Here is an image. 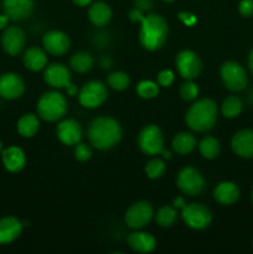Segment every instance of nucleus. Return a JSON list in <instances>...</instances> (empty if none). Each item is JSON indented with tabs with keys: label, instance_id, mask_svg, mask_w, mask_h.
Segmentation results:
<instances>
[{
	"label": "nucleus",
	"instance_id": "c85d7f7f",
	"mask_svg": "<svg viewBox=\"0 0 253 254\" xmlns=\"http://www.w3.org/2000/svg\"><path fill=\"white\" fill-rule=\"evenodd\" d=\"M243 103L237 96H228L227 98L223 99L222 106H221V112L225 118L233 119L237 118L242 113Z\"/></svg>",
	"mask_w": 253,
	"mask_h": 254
},
{
	"label": "nucleus",
	"instance_id": "9b49d317",
	"mask_svg": "<svg viewBox=\"0 0 253 254\" xmlns=\"http://www.w3.org/2000/svg\"><path fill=\"white\" fill-rule=\"evenodd\" d=\"M154 215L153 206L148 201H138L133 203L126 212V223L131 230H141L149 225Z\"/></svg>",
	"mask_w": 253,
	"mask_h": 254
},
{
	"label": "nucleus",
	"instance_id": "7c9ffc66",
	"mask_svg": "<svg viewBox=\"0 0 253 254\" xmlns=\"http://www.w3.org/2000/svg\"><path fill=\"white\" fill-rule=\"evenodd\" d=\"M107 83L114 91H124L130 84V78L126 72L116 71L107 77Z\"/></svg>",
	"mask_w": 253,
	"mask_h": 254
},
{
	"label": "nucleus",
	"instance_id": "58836bf2",
	"mask_svg": "<svg viewBox=\"0 0 253 254\" xmlns=\"http://www.w3.org/2000/svg\"><path fill=\"white\" fill-rule=\"evenodd\" d=\"M144 16H145V15H144L143 11H141L140 9H138V7H134V9L129 12V19L133 22H141L143 21Z\"/></svg>",
	"mask_w": 253,
	"mask_h": 254
},
{
	"label": "nucleus",
	"instance_id": "c03bdc74",
	"mask_svg": "<svg viewBox=\"0 0 253 254\" xmlns=\"http://www.w3.org/2000/svg\"><path fill=\"white\" fill-rule=\"evenodd\" d=\"M72 1L74 2V5H77V6H88L89 4L92 2V0H72Z\"/></svg>",
	"mask_w": 253,
	"mask_h": 254
},
{
	"label": "nucleus",
	"instance_id": "9d476101",
	"mask_svg": "<svg viewBox=\"0 0 253 254\" xmlns=\"http://www.w3.org/2000/svg\"><path fill=\"white\" fill-rule=\"evenodd\" d=\"M176 69L184 79H195L202 71V62L197 54L191 50H183L176 55Z\"/></svg>",
	"mask_w": 253,
	"mask_h": 254
},
{
	"label": "nucleus",
	"instance_id": "ea45409f",
	"mask_svg": "<svg viewBox=\"0 0 253 254\" xmlns=\"http://www.w3.org/2000/svg\"><path fill=\"white\" fill-rule=\"evenodd\" d=\"M135 7L140 9L141 11H148L153 7V0H135Z\"/></svg>",
	"mask_w": 253,
	"mask_h": 254
},
{
	"label": "nucleus",
	"instance_id": "a878e982",
	"mask_svg": "<svg viewBox=\"0 0 253 254\" xmlns=\"http://www.w3.org/2000/svg\"><path fill=\"white\" fill-rule=\"evenodd\" d=\"M40 127V122L37 116L32 113H27L24 114L21 118L17 121V131L21 136L24 138H32L35 134L37 133Z\"/></svg>",
	"mask_w": 253,
	"mask_h": 254
},
{
	"label": "nucleus",
	"instance_id": "f8f14e48",
	"mask_svg": "<svg viewBox=\"0 0 253 254\" xmlns=\"http://www.w3.org/2000/svg\"><path fill=\"white\" fill-rule=\"evenodd\" d=\"M26 36L21 27L7 26L1 36V46L9 56H17L24 50Z\"/></svg>",
	"mask_w": 253,
	"mask_h": 254
},
{
	"label": "nucleus",
	"instance_id": "2f4dec72",
	"mask_svg": "<svg viewBox=\"0 0 253 254\" xmlns=\"http://www.w3.org/2000/svg\"><path fill=\"white\" fill-rule=\"evenodd\" d=\"M165 163L164 160L158 158H154L151 160H149L145 165V174L149 179L151 180H155L163 176V174L165 173Z\"/></svg>",
	"mask_w": 253,
	"mask_h": 254
},
{
	"label": "nucleus",
	"instance_id": "37998d69",
	"mask_svg": "<svg viewBox=\"0 0 253 254\" xmlns=\"http://www.w3.org/2000/svg\"><path fill=\"white\" fill-rule=\"evenodd\" d=\"M66 91H67V93L69 94V96L73 97V96H76L77 92H78V89H77L76 84H73V83H72V82H71V83H69L68 86L66 87Z\"/></svg>",
	"mask_w": 253,
	"mask_h": 254
},
{
	"label": "nucleus",
	"instance_id": "bb28decb",
	"mask_svg": "<svg viewBox=\"0 0 253 254\" xmlns=\"http://www.w3.org/2000/svg\"><path fill=\"white\" fill-rule=\"evenodd\" d=\"M94 59L89 52L79 51L76 52L69 60V66L77 73H86L93 67Z\"/></svg>",
	"mask_w": 253,
	"mask_h": 254
},
{
	"label": "nucleus",
	"instance_id": "49530a36",
	"mask_svg": "<svg viewBox=\"0 0 253 254\" xmlns=\"http://www.w3.org/2000/svg\"><path fill=\"white\" fill-rule=\"evenodd\" d=\"M102 66H103L104 68H109V67H111V60L104 59V62H102Z\"/></svg>",
	"mask_w": 253,
	"mask_h": 254
},
{
	"label": "nucleus",
	"instance_id": "1a4fd4ad",
	"mask_svg": "<svg viewBox=\"0 0 253 254\" xmlns=\"http://www.w3.org/2000/svg\"><path fill=\"white\" fill-rule=\"evenodd\" d=\"M107 86L101 81H89L78 92V101L86 108H97L107 101Z\"/></svg>",
	"mask_w": 253,
	"mask_h": 254
},
{
	"label": "nucleus",
	"instance_id": "72a5a7b5",
	"mask_svg": "<svg viewBox=\"0 0 253 254\" xmlns=\"http://www.w3.org/2000/svg\"><path fill=\"white\" fill-rule=\"evenodd\" d=\"M180 96L186 102L196 99L198 96L197 84L193 83L192 79H186V82H184L180 86Z\"/></svg>",
	"mask_w": 253,
	"mask_h": 254
},
{
	"label": "nucleus",
	"instance_id": "7ed1b4c3",
	"mask_svg": "<svg viewBox=\"0 0 253 254\" xmlns=\"http://www.w3.org/2000/svg\"><path fill=\"white\" fill-rule=\"evenodd\" d=\"M139 41L144 49L155 51L161 49L168 40V22L161 15L148 14L140 22Z\"/></svg>",
	"mask_w": 253,
	"mask_h": 254
},
{
	"label": "nucleus",
	"instance_id": "20e7f679",
	"mask_svg": "<svg viewBox=\"0 0 253 254\" xmlns=\"http://www.w3.org/2000/svg\"><path fill=\"white\" fill-rule=\"evenodd\" d=\"M37 116L46 122H57L67 113V101L60 92L50 91L37 102Z\"/></svg>",
	"mask_w": 253,
	"mask_h": 254
},
{
	"label": "nucleus",
	"instance_id": "473e14b6",
	"mask_svg": "<svg viewBox=\"0 0 253 254\" xmlns=\"http://www.w3.org/2000/svg\"><path fill=\"white\" fill-rule=\"evenodd\" d=\"M136 93L144 99L155 98L159 94V86L153 81H141L136 86Z\"/></svg>",
	"mask_w": 253,
	"mask_h": 254
},
{
	"label": "nucleus",
	"instance_id": "6ab92c4d",
	"mask_svg": "<svg viewBox=\"0 0 253 254\" xmlns=\"http://www.w3.org/2000/svg\"><path fill=\"white\" fill-rule=\"evenodd\" d=\"M1 161L7 171L19 173L26 164V156L21 148L12 145L1 151Z\"/></svg>",
	"mask_w": 253,
	"mask_h": 254
},
{
	"label": "nucleus",
	"instance_id": "c756f323",
	"mask_svg": "<svg viewBox=\"0 0 253 254\" xmlns=\"http://www.w3.org/2000/svg\"><path fill=\"white\" fill-rule=\"evenodd\" d=\"M176 218H178L176 208L171 207V206H163L161 208H159L155 215L156 223L164 228L171 227L176 222Z\"/></svg>",
	"mask_w": 253,
	"mask_h": 254
},
{
	"label": "nucleus",
	"instance_id": "a211bd4d",
	"mask_svg": "<svg viewBox=\"0 0 253 254\" xmlns=\"http://www.w3.org/2000/svg\"><path fill=\"white\" fill-rule=\"evenodd\" d=\"M57 138L64 145H76L82 139L81 124L74 119H64L57 126Z\"/></svg>",
	"mask_w": 253,
	"mask_h": 254
},
{
	"label": "nucleus",
	"instance_id": "b1692460",
	"mask_svg": "<svg viewBox=\"0 0 253 254\" xmlns=\"http://www.w3.org/2000/svg\"><path fill=\"white\" fill-rule=\"evenodd\" d=\"M88 19L94 26H106L112 19V9L103 1L93 2L88 9Z\"/></svg>",
	"mask_w": 253,
	"mask_h": 254
},
{
	"label": "nucleus",
	"instance_id": "4468645a",
	"mask_svg": "<svg viewBox=\"0 0 253 254\" xmlns=\"http://www.w3.org/2000/svg\"><path fill=\"white\" fill-rule=\"evenodd\" d=\"M42 45L49 54L54 55V56H62L69 50L71 41H69L67 34L60 31V30H52L44 35Z\"/></svg>",
	"mask_w": 253,
	"mask_h": 254
},
{
	"label": "nucleus",
	"instance_id": "4be33fe9",
	"mask_svg": "<svg viewBox=\"0 0 253 254\" xmlns=\"http://www.w3.org/2000/svg\"><path fill=\"white\" fill-rule=\"evenodd\" d=\"M126 243L133 251L139 253H150L155 250L156 240L148 232H133L126 238Z\"/></svg>",
	"mask_w": 253,
	"mask_h": 254
},
{
	"label": "nucleus",
	"instance_id": "79ce46f5",
	"mask_svg": "<svg viewBox=\"0 0 253 254\" xmlns=\"http://www.w3.org/2000/svg\"><path fill=\"white\" fill-rule=\"evenodd\" d=\"M10 19L6 14H0V30H4L7 27V24H9Z\"/></svg>",
	"mask_w": 253,
	"mask_h": 254
},
{
	"label": "nucleus",
	"instance_id": "412c9836",
	"mask_svg": "<svg viewBox=\"0 0 253 254\" xmlns=\"http://www.w3.org/2000/svg\"><path fill=\"white\" fill-rule=\"evenodd\" d=\"M213 197L220 205L231 206L240 198V189L235 183L223 181L220 183L213 190Z\"/></svg>",
	"mask_w": 253,
	"mask_h": 254
},
{
	"label": "nucleus",
	"instance_id": "423d86ee",
	"mask_svg": "<svg viewBox=\"0 0 253 254\" xmlns=\"http://www.w3.org/2000/svg\"><path fill=\"white\" fill-rule=\"evenodd\" d=\"M138 146L145 155H159L164 150L163 131L155 124L145 126L138 135Z\"/></svg>",
	"mask_w": 253,
	"mask_h": 254
},
{
	"label": "nucleus",
	"instance_id": "a19ab883",
	"mask_svg": "<svg viewBox=\"0 0 253 254\" xmlns=\"http://www.w3.org/2000/svg\"><path fill=\"white\" fill-rule=\"evenodd\" d=\"M173 205H174V207L176 208V210H178V208L183 210L184 206L186 205V202H185V200H184L183 196H178V197L174 198V203H173Z\"/></svg>",
	"mask_w": 253,
	"mask_h": 254
},
{
	"label": "nucleus",
	"instance_id": "5701e85b",
	"mask_svg": "<svg viewBox=\"0 0 253 254\" xmlns=\"http://www.w3.org/2000/svg\"><path fill=\"white\" fill-rule=\"evenodd\" d=\"M24 64L27 69L32 72L41 71L47 64V55L42 49L32 46L27 49L24 54Z\"/></svg>",
	"mask_w": 253,
	"mask_h": 254
},
{
	"label": "nucleus",
	"instance_id": "f03ea898",
	"mask_svg": "<svg viewBox=\"0 0 253 254\" xmlns=\"http://www.w3.org/2000/svg\"><path fill=\"white\" fill-rule=\"evenodd\" d=\"M217 104L211 98L196 101L185 114V122L189 128L197 133H206L215 127L217 122Z\"/></svg>",
	"mask_w": 253,
	"mask_h": 254
},
{
	"label": "nucleus",
	"instance_id": "39448f33",
	"mask_svg": "<svg viewBox=\"0 0 253 254\" xmlns=\"http://www.w3.org/2000/svg\"><path fill=\"white\" fill-rule=\"evenodd\" d=\"M222 83L228 91L237 92L243 91L248 84V76L246 69L236 61H227L221 66L220 69Z\"/></svg>",
	"mask_w": 253,
	"mask_h": 254
},
{
	"label": "nucleus",
	"instance_id": "dca6fc26",
	"mask_svg": "<svg viewBox=\"0 0 253 254\" xmlns=\"http://www.w3.org/2000/svg\"><path fill=\"white\" fill-rule=\"evenodd\" d=\"M34 0H2V10L12 21H21L32 14Z\"/></svg>",
	"mask_w": 253,
	"mask_h": 254
},
{
	"label": "nucleus",
	"instance_id": "cd10ccee",
	"mask_svg": "<svg viewBox=\"0 0 253 254\" xmlns=\"http://www.w3.org/2000/svg\"><path fill=\"white\" fill-rule=\"evenodd\" d=\"M198 150H200V154L203 158L212 160V159H216L220 155L221 144L213 136H205L198 144Z\"/></svg>",
	"mask_w": 253,
	"mask_h": 254
},
{
	"label": "nucleus",
	"instance_id": "f257e3e1",
	"mask_svg": "<svg viewBox=\"0 0 253 254\" xmlns=\"http://www.w3.org/2000/svg\"><path fill=\"white\" fill-rule=\"evenodd\" d=\"M87 136L94 148L108 150L116 146L122 139V127L111 117H98L89 123Z\"/></svg>",
	"mask_w": 253,
	"mask_h": 254
},
{
	"label": "nucleus",
	"instance_id": "aec40b11",
	"mask_svg": "<svg viewBox=\"0 0 253 254\" xmlns=\"http://www.w3.org/2000/svg\"><path fill=\"white\" fill-rule=\"evenodd\" d=\"M22 231V223L16 217L7 216L0 218V245L14 242Z\"/></svg>",
	"mask_w": 253,
	"mask_h": 254
},
{
	"label": "nucleus",
	"instance_id": "8fccbe9b",
	"mask_svg": "<svg viewBox=\"0 0 253 254\" xmlns=\"http://www.w3.org/2000/svg\"><path fill=\"white\" fill-rule=\"evenodd\" d=\"M1 151H2V143L0 141V153H1Z\"/></svg>",
	"mask_w": 253,
	"mask_h": 254
},
{
	"label": "nucleus",
	"instance_id": "f704fd0d",
	"mask_svg": "<svg viewBox=\"0 0 253 254\" xmlns=\"http://www.w3.org/2000/svg\"><path fill=\"white\" fill-rule=\"evenodd\" d=\"M73 154H74V158H76L78 161H87L91 159L92 149L89 145L79 141V143H77L76 145H74Z\"/></svg>",
	"mask_w": 253,
	"mask_h": 254
},
{
	"label": "nucleus",
	"instance_id": "c9c22d12",
	"mask_svg": "<svg viewBox=\"0 0 253 254\" xmlns=\"http://www.w3.org/2000/svg\"><path fill=\"white\" fill-rule=\"evenodd\" d=\"M238 12L243 17L253 16V0H241L238 4Z\"/></svg>",
	"mask_w": 253,
	"mask_h": 254
},
{
	"label": "nucleus",
	"instance_id": "de8ad7c7",
	"mask_svg": "<svg viewBox=\"0 0 253 254\" xmlns=\"http://www.w3.org/2000/svg\"><path fill=\"white\" fill-rule=\"evenodd\" d=\"M163 158L164 159H170L171 158V153L170 151H168V150H163Z\"/></svg>",
	"mask_w": 253,
	"mask_h": 254
},
{
	"label": "nucleus",
	"instance_id": "6e6552de",
	"mask_svg": "<svg viewBox=\"0 0 253 254\" xmlns=\"http://www.w3.org/2000/svg\"><path fill=\"white\" fill-rule=\"evenodd\" d=\"M183 220L192 230H205L212 222V213L210 208L202 203H190L184 206Z\"/></svg>",
	"mask_w": 253,
	"mask_h": 254
},
{
	"label": "nucleus",
	"instance_id": "e433bc0d",
	"mask_svg": "<svg viewBox=\"0 0 253 254\" xmlns=\"http://www.w3.org/2000/svg\"><path fill=\"white\" fill-rule=\"evenodd\" d=\"M174 82V73L169 69H164L158 74V83L163 87H169Z\"/></svg>",
	"mask_w": 253,
	"mask_h": 254
},
{
	"label": "nucleus",
	"instance_id": "393cba45",
	"mask_svg": "<svg viewBox=\"0 0 253 254\" xmlns=\"http://www.w3.org/2000/svg\"><path fill=\"white\" fill-rule=\"evenodd\" d=\"M171 145H173L174 151L178 153L179 155H186V154H190L195 149L196 138L192 133L181 131V133H178L174 136Z\"/></svg>",
	"mask_w": 253,
	"mask_h": 254
},
{
	"label": "nucleus",
	"instance_id": "09e8293b",
	"mask_svg": "<svg viewBox=\"0 0 253 254\" xmlns=\"http://www.w3.org/2000/svg\"><path fill=\"white\" fill-rule=\"evenodd\" d=\"M251 200H252V203H253V189H252V192H251Z\"/></svg>",
	"mask_w": 253,
	"mask_h": 254
},
{
	"label": "nucleus",
	"instance_id": "3c124183",
	"mask_svg": "<svg viewBox=\"0 0 253 254\" xmlns=\"http://www.w3.org/2000/svg\"><path fill=\"white\" fill-rule=\"evenodd\" d=\"M164 1H166V2H173V1H175V0H164Z\"/></svg>",
	"mask_w": 253,
	"mask_h": 254
},
{
	"label": "nucleus",
	"instance_id": "2eb2a0df",
	"mask_svg": "<svg viewBox=\"0 0 253 254\" xmlns=\"http://www.w3.org/2000/svg\"><path fill=\"white\" fill-rule=\"evenodd\" d=\"M44 79L52 88H66L71 83V72L64 64H52L45 67Z\"/></svg>",
	"mask_w": 253,
	"mask_h": 254
},
{
	"label": "nucleus",
	"instance_id": "ddd939ff",
	"mask_svg": "<svg viewBox=\"0 0 253 254\" xmlns=\"http://www.w3.org/2000/svg\"><path fill=\"white\" fill-rule=\"evenodd\" d=\"M25 91L24 79L14 72H7L0 76V97L4 99H16Z\"/></svg>",
	"mask_w": 253,
	"mask_h": 254
},
{
	"label": "nucleus",
	"instance_id": "0eeeda50",
	"mask_svg": "<svg viewBox=\"0 0 253 254\" xmlns=\"http://www.w3.org/2000/svg\"><path fill=\"white\" fill-rule=\"evenodd\" d=\"M179 190L188 196H197L205 189V179L197 169L192 166L183 168L176 178Z\"/></svg>",
	"mask_w": 253,
	"mask_h": 254
},
{
	"label": "nucleus",
	"instance_id": "f3484780",
	"mask_svg": "<svg viewBox=\"0 0 253 254\" xmlns=\"http://www.w3.org/2000/svg\"><path fill=\"white\" fill-rule=\"evenodd\" d=\"M231 148L243 159H253V129H242L232 136Z\"/></svg>",
	"mask_w": 253,
	"mask_h": 254
},
{
	"label": "nucleus",
	"instance_id": "a18cd8bd",
	"mask_svg": "<svg viewBox=\"0 0 253 254\" xmlns=\"http://www.w3.org/2000/svg\"><path fill=\"white\" fill-rule=\"evenodd\" d=\"M247 64H248V68H250L251 73L253 74V50L250 52V55H248Z\"/></svg>",
	"mask_w": 253,
	"mask_h": 254
},
{
	"label": "nucleus",
	"instance_id": "4c0bfd02",
	"mask_svg": "<svg viewBox=\"0 0 253 254\" xmlns=\"http://www.w3.org/2000/svg\"><path fill=\"white\" fill-rule=\"evenodd\" d=\"M179 19L184 22L188 26H192V25L196 24L197 19H196L195 15L189 14V12H179Z\"/></svg>",
	"mask_w": 253,
	"mask_h": 254
}]
</instances>
